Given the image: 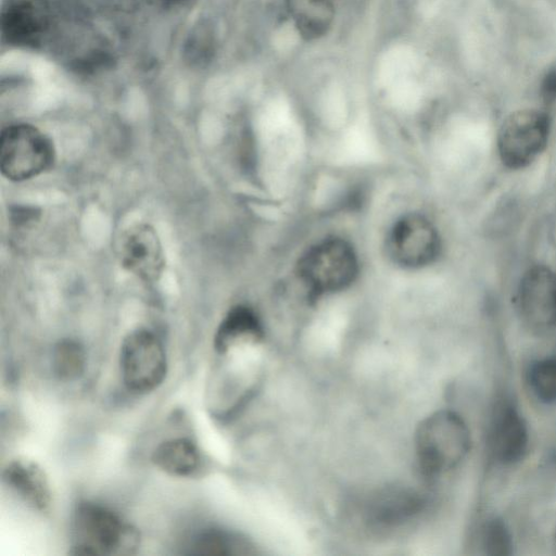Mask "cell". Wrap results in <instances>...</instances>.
Here are the masks:
<instances>
[{
    "mask_svg": "<svg viewBox=\"0 0 556 556\" xmlns=\"http://www.w3.org/2000/svg\"><path fill=\"white\" fill-rule=\"evenodd\" d=\"M554 548H555V552H556V530H555V533H554Z\"/></svg>",
    "mask_w": 556,
    "mask_h": 556,
    "instance_id": "22",
    "label": "cell"
},
{
    "mask_svg": "<svg viewBox=\"0 0 556 556\" xmlns=\"http://www.w3.org/2000/svg\"><path fill=\"white\" fill-rule=\"evenodd\" d=\"M151 458L159 469L175 477L190 476L200 460L195 445L185 438L162 442L155 447Z\"/></svg>",
    "mask_w": 556,
    "mask_h": 556,
    "instance_id": "16",
    "label": "cell"
},
{
    "mask_svg": "<svg viewBox=\"0 0 556 556\" xmlns=\"http://www.w3.org/2000/svg\"><path fill=\"white\" fill-rule=\"evenodd\" d=\"M443 249L437 224L417 210L395 216L383 237L387 260L407 273L424 270L438 262Z\"/></svg>",
    "mask_w": 556,
    "mask_h": 556,
    "instance_id": "4",
    "label": "cell"
},
{
    "mask_svg": "<svg viewBox=\"0 0 556 556\" xmlns=\"http://www.w3.org/2000/svg\"><path fill=\"white\" fill-rule=\"evenodd\" d=\"M119 366L123 382L130 392H152L163 382L167 372L163 344L150 330L136 329L122 342Z\"/></svg>",
    "mask_w": 556,
    "mask_h": 556,
    "instance_id": "7",
    "label": "cell"
},
{
    "mask_svg": "<svg viewBox=\"0 0 556 556\" xmlns=\"http://www.w3.org/2000/svg\"><path fill=\"white\" fill-rule=\"evenodd\" d=\"M50 18L46 0H20L3 13V37L15 45H35L47 33Z\"/></svg>",
    "mask_w": 556,
    "mask_h": 556,
    "instance_id": "12",
    "label": "cell"
},
{
    "mask_svg": "<svg viewBox=\"0 0 556 556\" xmlns=\"http://www.w3.org/2000/svg\"><path fill=\"white\" fill-rule=\"evenodd\" d=\"M264 339V327L258 314L249 305L232 306L214 336V348L219 354H226L245 344H257Z\"/></svg>",
    "mask_w": 556,
    "mask_h": 556,
    "instance_id": "13",
    "label": "cell"
},
{
    "mask_svg": "<svg viewBox=\"0 0 556 556\" xmlns=\"http://www.w3.org/2000/svg\"><path fill=\"white\" fill-rule=\"evenodd\" d=\"M52 370L65 381L79 378L86 368V352L83 345L73 340L59 342L52 351Z\"/></svg>",
    "mask_w": 556,
    "mask_h": 556,
    "instance_id": "18",
    "label": "cell"
},
{
    "mask_svg": "<svg viewBox=\"0 0 556 556\" xmlns=\"http://www.w3.org/2000/svg\"><path fill=\"white\" fill-rule=\"evenodd\" d=\"M118 257L126 270L147 282L157 280L165 265L159 236L147 224L134 225L122 235Z\"/></svg>",
    "mask_w": 556,
    "mask_h": 556,
    "instance_id": "9",
    "label": "cell"
},
{
    "mask_svg": "<svg viewBox=\"0 0 556 556\" xmlns=\"http://www.w3.org/2000/svg\"><path fill=\"white\" fill-rule=\"evenodd\" d=\"M489 441L492 455L503 465H514L525 457L529 446V430L515 405L505 402L497 406Z\"/></svg>",
    "mask_w": 556,
    "mask_h": 556,
    "instance_id": "10",
    "label": "cell"
},
{
    "mask_svg": "<svg viewBox=\"0 0 556 556\" xmlns=\"http://www.w3.org/2000/svg\"><path fill=\"white\" fill-rule=\"evenodd\" d=\"M54 160L51 140L38 128L15 124L4 128L0 137V168L4 177L22 181L48 169Z\"/></svg>",
    "mask_w": 556,
    "mask_h": 556,
    "instance_id": "6",
    "label": "cell"
},
{
    "mask_svg": "<svg viewBox=\"0 0 556 556\" xmlns=\"http://www.w3.org/2000/svg\"><path fill=\"white\" fill-rule=\"evenodd\" d=\"M293 273L307 300L315 303L352 289L362 275V258L350 239L329 233L302 250Z\"/></svg>",
    "mask_w": 556,
    "mask_h": 556,
    "instance_id": "1",
    "label": "cell"
},
{
    "mask_svg": "<svg viewBox=\"0 0 556 556\" xmlns=\"http://www.w3.org/2000/svg\"><path fill=\"white\" fill-rule=\"evenodd\" d=\"M253 545L243 536L220 529L200 533L193 542L192 554L197 555H250Z\"/></svg>",
    "mask_w": 556,
    "mask_h": 556,
    "instance_id": "17",
    "label": "cell"
},
{
    "mask_svg": "<svg viewBox=\"0 0 556 556\" xmlns=\"http://www.w3.org/2000/svg\"><path fill=\"white\" fill-rule=\"evenodd\" d=\"M551 132V118L544 111L522 109L510 113L502 123L496 139L503 165L521 169L545 150Z\"/></svg>",
    "mask_w": 556,
    "mask_h": 556,
    "instance_id": "5",
    "label": "cell"
},
{
    "mask_svg": "<svg viewBox=\"0 0 556 556\" xmlns=\"http://www.w3.org/2000/svg\"><path fill=\"white\" fill-rule=\"evenodd\" d=\"M140 543L136 527L110 508L91 502L77 505L72 518V555H131Z\"/></svg>",
    "mask_w": 556,
    "mask_h": 556,
    "instance_id": "2",
    "label": "cell"
},
{
    "mask_svg": "<svg viewBox=\"0 0 556 556\" xmlns=\"http://www.w3.org/2000/svg\"><path fill=\"white\" fill-rule=\"evenodd\" d=\"M425 505L415 490L403 486L384 488L369 497L365 507L366 522L374 527H394L407 521Z\"/></svg>",
    "mask_w": 556,
    "mask_h": 556,
    "instance_id": "11",
    "label": "cell"
},
{
    "mask_svg": "<svg viewBox=\"0 0 556 556\" xmlns=\"http://www.w3.org/2000/svg\"><path fill=\"white\" fill-rule=\"evenodd\" d=\"M4 482L36 510L45 511L51 504V490L42 468L27 458L11 460L3 470Z\"/></svg>",
    "mask_w": 556,
    "mask_h": 556,
    "instance_id": "14",
    "label": "cell"
},
{
    "mask_svg": "<svg viewBox=\"0 0 556 556\" xmlns=\"http://www.w3.org/2000/svg\"><path fill=\"white\" fill-rule=\"evenodd\" d=\"M470 431L460 415L438 410L417 427L415 450L419 468L426 477L441 476L457 467L467 456Z\"/></svg>",
    "mask_w": 556,
    "mask_h": 556,
    "instance_id": "3",
    "label": "cell"
},
{
    "mask_svg": "<svg viewBox=\"0 0 556 556\" xmlns=\"http://www.w3.org/2000/svg\"><path fill=\"white\" fill-rule=\"evenodd\" d=\"M541 97L546 103L556 101V64L551 66L541 81Z\"/></svg>",
    "mask_w": 556,
    "mask_h": 556,
    "instance_id": "21",
    "label": "cell"
},
{
    "mask_svg": "<svg viewBox=\"0 0 556 556\" xmlns=\"http://www.w3.org/2000/svg\"><path fill=\"white\" fill-rule=\"evenodd\" d=\"M478 542L482 553L490 556L513 554V536L506 523L500 518H490L480 527Z\"/></svg>",
    "mask_w": 556,
    "mask_h": 556,
    "instance_id": "19",
    "label": "cell"
},
{
    "mask_svg": "<svg viewBox=\"0 0 556 556\" xmlns=\"http://www.w3.org/2000/svg\"><path fill=\"white\" fill-rule=\"evenodd\" d=\"M286 4L298 33L307 40L325 36L334 20L331 0H286Z\"/></svg>",
    "mask_w": 556,
    "mask_h": 556,
    "instance_id": "15",
    "label": "cell"
},
{
    "mask_svg": "<svg viewBox=\"0 0 556 556\" xmlns=\"http://www.w3.org/2000/svg\"><path fill=\"white\" fill-rule=\"evenodd\" d=\"M528 377L538 400L546 404L556 402V356L532 363Z\"/></svg>",
    "mask_w": 556,
    "mask_h": 556,
    "instance_id": "20",
    "label": "cell"
},
{
    "mask_svg": "<svg viewBox=\"0 0 556 556\" xmlns=\"http://www.w3.org/2000/svg\"><path fill=\"white\" fill-rule=\"evenodd\" d=\"M518 309L525 325L538 332L556 326V273L538 264L528 268L521 277Z\"/></svg>",
    "mask_w": 556,
    "mask_h": 556,
    "instance_id": "8",
    "label": "cell"
}]
</instances>
